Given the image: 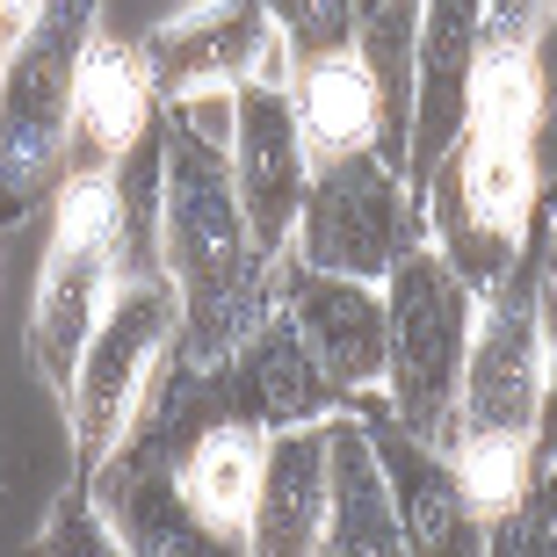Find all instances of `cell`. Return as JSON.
Returning <instances> with one entry per match:
<instances>
[{
    "instance_id": "cell-23",
    "label": "cell",
    "mask_w": 557,
    "mask_h": 557,
    "mask_svg": "<svg viewBox=\"0 0 557 557\" xmlns=\"http://www.w3.org/2000/svg\"><path fill=\"white\" fill-rule=\"evenodd\" d=\"M550 8L557 0H485V44L493 51H536Z\"/></svg>"
},
{
    "instance_id": "cell-11",
    "label": "cell",
    "mask_w": 557,
    "mask_h": 557,
    "mask_svg": "<svg viewBox=\"0 0 557 557\" xmlns=\"http://www.w3.org/2000/svg\"><path fill=\"white\" fill-rule=\"evenodd\" d=\"M355 428L376 456V478L392 493V515L406 529V550L413 557H485V536H493V515L471 499L463 471H456L442 449H428L420 434H406L384 406V392L348 398Z\"/></svg>"
},
{
    "instance_id": "cell-5",
    "label": "cell",
    "mask_w": 557,
    "mask_h": 557,
    "mask_svg": "<svg viewBox=\"0 0 557 557\" xmlns=\"http://www.w3.org/2000/svg\"><path fill=\"white\" fill-rule=\"evenodd\" d=\"M102 0H37L22 44L0 65V232L37 218L65 182V124Z\"/></svg>"
},
{
    "instance_id": "cell-16",
    "label": "cell",
    "mask_w": 557,
    "mask_h": 557,
    "mask_svg": "<svg viewBox=\"0 0 557 557\" xmlns=\"http://www.w3.org/2000/svg\"><path fill=\"white\" fill-rule=\"evenodd\" d=\"M333 420L275 434L269 471H261V499H253V557H311V543H319V529H326Z\"/></svg>"
},
{
    "instance_id": "cell-21",
    "label": "cell",
    "mask_w": 557,
    "mask_h": 557,
    "mask_svg": "<svg viewBox=\"0 0 557 557\" xmlns=\"http://www.w3.org/2000/svg\"><path fill=\"white\" fill-rule=\"evenodd\" d=\"M485 557H557V521L543 515L536 499L521 493L507 515H493V536H485Z\"/></svg>"
},
{
    "instance_id": "cell-22",
    "label": "cell",
    "mask_w": 557,
    "mask_h": 557,
    "mask_svg": "<svg viewBox=\"0 0 557 557\" xmlns=\"http://www.w3.org/2000/svg\"><path fill=\"white\" fill-rule=\"evenodd\" d=\"M557 463V297L543 289V413H536V449H529V471H550ZM529 478V485H536Z\"/></svg>"
},
{
    "instance_id": "cell-15",
    "label": "cell",
    "mask_w": 557,
    "mask_h": 557,
    "mask_svg": "<svg viewBox=\"0 0 557 557\" xmlns=\"http://www.w3.org/2000/svg\"><path fill=\"white\" fill-rule=\"evenodd\" d=\"M160 124V102L145 87L138 44L131 37H102L87 44L81 59V95H73V124H65V182L81 174H116Z\"/></svg>"
},
{
    "instance_id": "cell-18",
    "label": "cell",
    "mask_w": 557,
    "mask_h": 557,
    "mask_svg": "<svg viewBox=\"0 0 557 557\" xmlns=\"http://www.w3.org/2000/svg\"><path fill=\"white\" fill-rule=\"evenodd\" d=\"M289 109H297V138H305L311 166L376 145V81H370V65L355 59V51L289 73Z\"/></svg>"
},
{
    "instance_id": "cell-19",
    "label": "cell",
    "mask_w": 557,
    "mask_h": 557,
    "mask_svg": "<svg viewBox=\"0 0 557 557\" xmlns=\"http://www.w3.org/2000/svg\"><path fill=\"white\" fill-rule=\"evenodd\" d=\"M261 15H269L275 44H283L289 73L355 51V0H261Z\"/></svg>"
},
{
    "instance_id": "cell-4",
    "label": "cell",
    "mask_w": 557,
    "mask_h": 557,
    "mask_svg": "<svg viewBox=\"0 0 557 557\" xmlns=\"http://www.w3.org/2000/svg\"><path fill=\"white\" fill-rule=\"evenodd\" d=\"M543 413V203L529 225V247L493 297H478V333L456 392L449 463L463 471L471 499L485 515H507L529 493V449Z\"/></svg>"
},
{
    "instance_id": "cell-3",
    "label": "cell",
    "mask_w": 557,
    "mask_h": 557,
    "mask_svg": "<svg viewBox=\"0 0 557 557\" xmlns=\"http://www.w3.org/2000/svg\"><path fill=\"white\" fill-rule=\"evenodd\" d=\"M536 131H543V65L536 51H478L471 116L442 152L428 196V239L456 269L471 297H493L499 275L521 261L536 225L543 182H536Z\"/></svg>"
},
{
    "instance_id": "cell-10",
    "label": "cell",
    "mask_w": 557,
    "mask_h": 557,
    "mask_svg": "<svg viewBox=\"0 0 557 557\" xmlns=\"http://www.w3.org/2000/svg\"><path fill=\"white\" fill-rule=\"evenodd\" d=\"M131 44H138L145 87H152L160 109L232 95V87H247V81L283 87V65H289L269 15H261V0H196V8L152 22Z\"/></svg>"
},
{
    "instance_id": "cell-24",
    "label": "cell",
    "mask_w": 557,
    "mask_h": 557,
    "mask_svg": "<svg viewBox=\"0 0 557 557\" xmlns=\"http://www.w3.org/2000/svg\"><path fill=\"white\" fill-rule=\"evenodd\" d=\"M529 499H536L543 515H550V521H557V463H550V471H543V478H536V485H529Z\"/></svg>"
},
{
    "instance_id": "cell-2",
    "label": "cell",
    "mask_w": 557,
    "mask_h": 557,
    "mask_svg": "<svg viewBox=\"0 0 557 557\" xmlns=\"http://www.w3.org/2000/svg\"><path fill=\"white\" fill-rule=\"evenodd\" d=\"M160 275L174 283V355L225 362L269 326V261L232 196V95L160 109Z\"/></svg>"
},
{
    "instance_id": "cell-17",
    "label": "cell",
    "mask_w": 557,
    "mask_h": 557,
    "mask_svg": "<svg viewBox=\"0 0 557 557\" xmlns=\"http://www.w3.org/2000/svg\"><path fill=\"white\" fill-rule=\"evenodd\" d=\"M311 557H413L406 529L392 515V493L376 478V456L355 428V413L333 420V456H326V529Z\"/></svg>"
},
{
    "instance_id": "cell-9",
    "label": "cell",
    "mask_w": 557,
    "mask_h": 557,
    "mask_svg": "<svg viewBox=\"0 0 557 557\" xmlns=\"http://www.w3.org/2000/svg\"><path fill=\"white\" fill-rule=\"evenodd\" d=\"M428 239V210L406 196L392 166L370 152H341V160L311 166V188H305V210H297V261L326 275H348V283H376L392 275V261L406 247Z\"/></svg>"
},
{
    "instance_id": "cell-1",
    "label": "cell",
    "mask_w": 557,
    "mask_h": 557,
    "mask_svg": "<svg viewBox=\"0 0 557 557\" xmlns=\"http://www.w3.org/2000/svg\"><path fill=\"white\" fill-rule=\"evenodd\" d=\"M333 413L348 406L283 311L225 362H188L166 341L131 428L87 478V499L124 557H253V499L275 434Z\"/></svg>"
},
{
    "instance_id": "cell-20",
    "label": "cell",
    "mask_w": 557,
    "mask_h": 557,
    "mask_svg": "<svg viewBox=\"0 0 557 557\" xmlns=\"http://www.w3.org/2000/svg\"><path fill=\"white\" fill-rule=\"evenodd\" d=\"M22 557H124V543L109 536V521L95 515L87 485H65V493L51 499V515H44L37 543H29Z\"/></svg>"
},
{
    "instance_id": "cell-8",
    "label": "cell",
    "mask_w": 557,
    "mask_h": 557,
    "mask_svg": "<svg viewBox=\"0 0 557 557\" xmlns=\"http://www.w3.org/2000/svg\"><path fill=\"white\" fill-rule=\"evenodd\" d=\"M174 326H182V305H174V283H166L160 269L116 283V297H109L95 341L81 348V370H73V384H65L73 485H87L95 463L116 449V434L131 428V413H138V398H145V376L160 370Z\"/></svg>"
},
{
    "instance_id": "cell-14",
    "label": "cell",
    "mask_w": 557,
    "mask_h": 557,
    "mask_svg": "<svg viewBox=\"0 0 557 557\" xmlns=\"http://www.w3.org/2000/svg\"><path fill=\"white\" fill-rule=\"evenodd\" d=\"M485 51V0H420L413 37V145H406V196H428L442 152L471 116V81Z\"/></svg>"
},
{
    "instance_id": "cell-12",
    "label": "cell",
    "mask_w": 557,
    "mask_h": 557,
    "mask_svg": "<svg viewBox=\"0 0 557 557\" xmlns=\"http://www.w3.org/2000/svg\"><path fill=\"white\" fill-rule=\"evenodd\" d=\"M269 297L283 311L305 355L319 362L341 406L362 392H384V348H392V319H384V289L376 283H348V275H326L297 261V247L269 261Z\"/></svg>"
},
{
    "instance_id": "cell-7",
    "label": "cell",
    "mask_w": 557,
    "mask_h": 557,
    "mask_svg": "<svg viewBox=\"0 0 557 557\" xmlns=\"http://www.w3.org/2000/svg\"><path fill=\"white\" fill-rule=\"evenodd\" d=\"M59 218H51V247H44V275H37V311H29V362L51 392L73 384L81 348L95 341L116 283L131 275V247H124V203L109 174H81L59 182Z\"/></svg>"
},
{
    "instance_id": "cell-13",
    "label": "cell",
    "mask_w": 557,
    "mask_h": 557,
    "mask_svg": "<svg viewBox=\"0 0 557 557\" xmlns=\"http://www.w3.org/2000/svg\"><path fill=\"white\" fill-rule=\"evenodd\" d=\"M305 188H311V152L297 138L289 87H269V81L232 87V196L247 210V232H253L261 261L289 253Z\"/></svg>"
},
{
    "instance_id": "cell-6",
    "label": "cell",
    "mask_w": 557,
    "mask_h": 557,
    "mask_svg": "<svg viewBox=\"0 0 557 557\" xmlns=\"http://www.w3.org/2000/svg\"><path fill=\"white\" fill-rule=\"evenodd\" d=\"M384 319H392L384 406L406 434H420L428 449L449 456L456 392H463V362H471V333H478V297L456 283V269L434 253V239H420L392 261Z\"/></svg>"
}]
</instances>
